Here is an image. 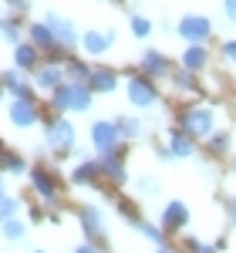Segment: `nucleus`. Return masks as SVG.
<instances>
[{"mask_svg":"<svg viewBox=\"0 0 236 253\" xmlns=\"http://www.w3.org/2000/svg\"><path fill=\"white\" fill-rule=\"evenodd\" d=\"M75 142H78V132L64 115L44 118V145L54 156H75Z\"/></svg>","mask_w":236,"mask_h":253,"instance_id":"nucleus-1","label":"nucleus"},{"mask_svg":"<svg viewBox=\"0 0 236 253\" xmlns=\"http://www.w3.org/2000/svg\"><path fill=\"white\" fill-rule=\"evenodd\" d=\"M179 128L189 138H209L216 132V112L209 105H189L179 112Z\"/></svg>","mask_w":236,"mask_h":253,"instance_id":"nucleus-2","label":"nucleus"},{"mask_svg":"<svg viewBox=\"0 0 236 253\" xmlns=\"http://www.w3.org/2000/svg\"><path fill=\"white\" fill-rule=\"evenodd\" d=\"M27 41L44 54V61H68V54H71V51H64L58 44L54 31H51L44 20H31V24H27Z\"/></svg>","mask_w":236,"mask_h":253,"instance_id":"nucleus-3","label":"nucleus"},{"mask_svg":"<svg viewBox=\"0 0 236 253\" xmlns=\"http://www.w3.org/2000/svg\"><path fill=\"white\" fill-rule=\"evenodd\" d=\"M44 24L54 31V38H58V44L64 47V51L81 47V31L75 27L71 17H64V14H58V10H47V14H44Z\"/></svg>","mask_w":236,"mask_h":253,"instance_id":"nucleus-4","label":"nucleus"},{"mask_svg":"<svg viewBox=\"0 0 236 253\" xmlns=\"http://www.w3.org/2000/svg\"><path fill=\"white\" fill-rule=\"evenodd\" d=\"M125 95H128V101L135 105V108H152L158 101V88L156 81L149 78V75H128V84H125Z\"/></svg>","mask_w":236,"mask_h":253,"instance_id":"nucleus-5","label":"nucleus"},{"mask_svg":"<svg viewBox=\"0 0 236 253\" xmlns=\"http://www.w3.org/2000/svg\"><path fill=\"white\" fill-rule=\"evenodd\" d=\"M176 34L186 44H206L209 34H213V20L202 17V14H186V17L176 24Z\"/></svg>","mask_w":236,"mask_h":253,"instance_id":"nucleus-6","label":"nucleus"},{"mask_svg":"<svg viewBox=\"0 0 236 253\" xmlns=\"http://www.w3.org/2000/svg\"><path fill=\"white\" fill-rule=\"evenodd\" d=\"M27 175H31L34 193H38L47 206H54V203L61 199V182H58V175L51 172V169H44V166H31V169H27Z\"/></svg>","mask_w":236,"mask_h":253,"instance_id":"nucleus-7","label":"nucleus"},{"mask_svg":"<svg viewBox=\"0 0 236 253\" xmlns=\"http://www.w3.org/2000/svg\"><path fill=\"white\" fill-rule=\"evenodd\" d=\"M7 118H10L14 128H34V125L40 122L38 98H14V101L7 105Z\"/></svg>","mask_w":236,"mask_h":253,"instance_id":"nucleus-8","label":"nucleus"},{"mask_svg":"<svg viewBox=\"0 0 236 253\" xmlns=\"http://www.w3.org/2000/svg\"><path fill=\"white\" fill-rule=\"evenodd\" d=\"M91 145L101 152H112V149H118L121 145V135H118V125L115 118H95L91 122Z\"/></svg>","mask_w":236,"mask_h":253,"instance_id":"nucleus-9","label":"nucleus"},{"mask_svg":"<svg viewBox=\"0 0 236 253\" xmlns=\"http://www.w3.org/2000/svg\"><path fill=\"white\" fill-rule=\"evenodd\" d=\"M31 81H34V88H40V91H54L58 84H64V61H40L38 68H34V75H31Z\"/></svg>","mask_w":236,"mask_h":253,"instance_id":"nucleus-10","label":"nucleus"},{"mask_svg":"<svg viewBox=\"0 0 236 253\" xmlns=\"http://www.w3.org/2000/svg\"><path fill=\"white\" fill-rule=\"evenodd\" d=\"M0 88L10 91L14 98H34V81H31L27 71H20V68H3L0 71Z\"/></svg>","mask_w":236,"mask_h":253,"instance_id":"nucleus-11","label":"nucleus"},{"mask_svg":"<svg viewBox=\"0 0 236 253\" xmlns=\"http://www.w3.org/2000/svg\"><path fill=\"white\" fill-rule=\"evenodd\" d=\"M78 223H81V230H84V236H88L91 243H98L101 236H105V213H101L95 203L78 206Z\"/></svg>","mask_w":236,"mask_h":253,"instance_id":"nucleus-12","label":"nucleus"},{"mask_svg":"<svg viewBox=\"0 0 236 253\" xmlns=\"http://www.w3.org/2000/svg\"><path fill=\"white\" fill-rule=\"evenodd\" d=\"M98 162H101V175L105 179H112L115 186L128 182V172H125V145H118L112 152H101Z\"/></svg>","mask_w":236,"mask_h":253,"instance_id":"nucleus-13","label":"nucleus"},{"mask_svg":"<svg viewBox=\"0 0 236 253\" xmlns=\"http://www.w3.org/2000/svg\"><path fill=\"white\" fill-rule=\"evenodd\" d=\"M88 88L95 95H112L118 88V71L108 64H91V75H88Z\"/></svg>","mask_w":236,"mask_h":253,"instance_id":"nucleus-14","label":"nucleus"},{"mask_svg":"<svg viewBox=\"0 0 236 253\" xmlns=\"http://www.w3.org/2000/svg\"><path fill=\"white\" fill-rule=\"evenodd\" d=\"M182 226H189V206H186L182 199H169V203L162 206V230H165V233H176Z\"/></svg>","mask_w":236,"mask_h":253,"instance_id":"nucleus-15","label":"nucleus"},{"mask_svg":"<svg viewBox=\"0 0 236 253\" xmlns=\"http://www.w3.org/2000/svg\"><path fill=\"white\" fill-rule=\"evenodd\" d=\"M115 38H118L115 31H84V34H81V47H84L91 58H101V54L115 44Z\"/></svg>","mask_w":236,"mask_h":253,"instance_id":"nucleus-16","label":"nucleus"},{"mask_svg":"<svg viewBox=\"0 0 236 253\" xmlns=\"http://www.w3.org/2000/svg\"><path fill=\"white\" fill-rule=\"evenodd\" d=\"M138 64H142V75H149L152 81H156V78H169V75H172L169 58H165L162 51H152V47L142 54V61H138Z\"/></svg>","mask_w":236,"mask_h":253,"instance_id":"nucleus-17","label":"nucleus"},{"mask_svg":"<svg viewBox=\"0 0 236 253\" xmlns=\"http://www.w3.org/2000/svg\"><path fill=\"white\" fill-rule=\"evenodd\" d=\"M40 61H44V54H40L31 41H20V44H14V68L27 71V75H34V68H38Z\"/></svg>","mask_w":236,"mask_h":253,"instance_id":"nucleus-18","label":"nucleus"},{"mask_svg":"<svg viewBox=\"0 0 236 253\" xmlns=\"http://www.w3.org/2000/svg\"><path fill=\"white\" fill-rule=\"evenodd\" d=\"M24 38V17H20L17 10H10V14H0V41L3 44H20Z\"/></svg>","mask_w":236,"mask_h":253,"instance_id":"nucleus-19","label":"nucleus"},{"mask_svg":"<svg viewBox=\"0 0 236 253\" xmlns=\"http://www.w3.org/2000/svg\"><path fill=\"white\" fill-rule=\"evenodd\" d=\"M165 149L172 152V159H193V156H196V138H189L182 128H176V132H169Z\"/></svg>","mask_w":236,"mask_h":253,"instance_id":"nucleus-20","label":"nucleus"},{"mask_svg":"<svg viewBox=\"0 0 236 253\" xmlns=\"http://www.w3.org/2000/svg\"><path fill=\"white\" fill-rule=\"evenodd\" d=\"M101 179V162L98 159H81L78 166L71 169V182L75 186H91V182H98Z\"/></svg>","mask_w":236,"mask_h":253,"instance_id":"nucleus-21","label":"nucleus"},{"mask_svg":"<svg viewBox=\"0 0 236 253\" xmlns=\"http://www.w3.org/2000/svg\"><path fill=\"white\" fill-rule=\"evenodd\" d=\"M206 64H209V51H206V44H186V51H182V68L193 71V75H199Z\"/></svg>","mask_w":236,"mask_h":253,"instance_id":"nucleus-22","label":"nucleus"},{"mask_svg":"<svg viewBox=\"0 0 236 253\" xmlns=\"http://www.w3.org/2000/svg\"><path fill=\"white\" fill-rule=\"evenodd\" d=\"M91 101H95V91L88 84H75L71 81V112H91Z\"/></svg>","mask_w":236,"mask_h":253,"instance_id":"nucleus-23","label":"nucleus"},{"mask_svg":"<svg viewBox=\"0 0 236 253\" xmlns=\"http://www.w3.org/2000/svg\"><path fill=\"white\" fill-rule=\"evenodd\" d=\"M88 75H91V64H84L78 58H68L64 61V78L75 81V84H88Z\"/></svg>","mask_w":236,"mask_h":253,"instance_id":"nucleus-24","label":"nucleus"},{"mask_svg":"<svg viewBox=\"0 0 236 253\" xmlns=\"http://www.w3.org/2000/svg\"><path fill=\"white\" fill-rule=\"evenodd\" d=\"M115 125H118V135L121 142H128V138H138L142 135V122L132 115H115Z\"/></svg>","mask_w":236,"mask_h":253,"instance_id":"nucleus-25","label":"nucleus"},{"mask_svg":"<svg viewBox=\"0 0 236 253\" xmlns=\"http://www.w3.org/2000/svg\"><path fill=\"white\" fill-rule=\"evenodd\" d=\"M0 172L20 175V172H27V162H24L17 152H0Z\"/></svg>","mask_w":236,"mask_h":253,"instance_id":"nucleus-26","label":"nucleus"},{"mask_svg":"<svg viewBox=\"0 0 236 253\" xmlns=\"http://www.w3.org/2000/svg\"><path fill=\"white\" fill-rule=\"evenodd\" d=\"M0 233L7 236V240H24V236H27V223H20L17 216L0 219Z\"/></svg>","mask_w":236,"mask_h":253,"instance_id":"nucleus-27","label":"nucleus"},{"mask_svg":"<svg viewBox=\"0 0 236 253\" xmlns=\"http://www.w3.org/2000/svg\"><path fill=\"white\" fill-rule=\"evenodd\" d=\"M132 226H135L138 233L142 236H149V240H152V243H158V247H162V240H165V230H158V226H152V223H149V219H132Z\"/></svg>","mask_w":236,"mask_h":253,"instance_id":"nucleus-28","label":"nucleus"},{"mask_svg":"<svg viewBox=\"0 0 236 253\" xmlns=\"http://www.w3.org/2000/svg\"><path fill=\"white\" fill-rule=\"evenodd\" d=\"M169 78H172V84H176L179 91H189V95H193V91H199V84H196V78H193V71H186V68H182V71H172Z\"/></svg>","mask_w":236,"mask_h":253,"instance_id":"nucleus-29","label":"nucleus"},{"mask_svg":"<svg viewBox=\"0 0 236 253\" xmlns=\"http://www.w3.org/2000/svg\"><path fill=\"white\" fill-rule=\"evenodd\" d=\"M128 27H132V34H135L138 41H145L152 34V20L142 17V14H132V17H128Z\"/></svg>","mask_w":236,"mask_h":253,"instance_id":"nucleus-30","label":"nucleus"},{"mask_svg":"<svg viewBox=\"0 0 236 253\" xmlns=\"http://www.w3.org/2000/svg\"><path fill=\"white\" fill-rule=\"evenodd\" d=\"M226 149H230V135H226V132H213V135H209V152H213V156H223Z\"/></svg>","mask_w":236,"mask_h":253,"instance_id":"nucleus-31","label":"nucleus"},{"mask_svg":"<svg viewBox=\"0 0 236 253\" xmlns=\"http://www.w3.org/2000/svg\"><path fill=\"white\" fill-rule=\"evenodd\" d=\"M17 213H20V203L3 193L0 196V219H10V216H17Z\"/></svg>","mask_w":236,"mask_h":253,"instance_id":"nucleus-32","label":"nucleus"},{"mask_svg":"<svg viewBox=\"0 0 236 253\" xmlns=\"http://www.w3.org/2000/svg\"><path fill=\"white\" fill-rule=\"evenodd\" d=\"M219 247H223V243H216V247H209V243H199L196 236H189V240H186V250H189V253H219Z\"/></svg>","mask_w":236,"mask_h":253,"instance_id":"nucleus-33","label":"nucleus"},{"mask_svg":"<svg viewBox=\"0 0 236 253\" xmlns=\"http://www.w3.org/2000/svg\"><path fill=\"white\" fill-rule=\"evenodd\" d=\"M223 58L230 64H236V41H223Z\"/></svg>","mask_w":236,"mask_h":253,"instance_id":"nucleus-34","label":"nucleus"},{"mask_svg":"<svg viewBox=\"0 0 236 253\" xmlns=\"http://www.w3.org/2000/svg\"><path fill=\"white\" fill-rule=\"evenodd\" d=\"M223 17L230 24H236V0H223Z\"/></svg>","mask_w":236,"mask_h":253,"instance_id":"nucleus-35","label":"nucleus"},{"mask_svg":"<svg viewBox=\"0 0 236 253\" xmlns=\"http://www.w3.org/2000/svg\"><path fill=\"white\" fill-rule=\"evenodd\" d=\"M156 189H158L156 179H138V193H156Z\"/></svg>","mask_w":236,"mask_h":253,"instance_id":"nucleus-36","label":"nucleus"},{"mask_svg":"<svg viewBox=\"0 0 236 253\" xmlns=\"http://www.w3.org/2000/svg\"><path fill=\"white\" fill-rule=\"evenodd\" d=\"M226 213H230V226H236V196L226 199Z\"/></svg>","mask_w":236,"mask_h":253,"instance_id":"nucleus-37","label":"nucleus"},{"mask_svg":"<svg viewBox=\"0 0 236 253\" xmlns=\"http://www.w3.org/2000/svg\"><path fill=\"white\" fill-rule=\"evenodd\" d=\"M75 253H98V247L88 240V243H78V247H75Z\"/></svg>","mask_w":236,"mask_h":253,"instance_id":"nucleus-38","label":"nucleus"},{"mask_svg":"<svg viewBox=\"0 0 236 253\" xmlns=\"http://www.w3.org/2000/svg\"><path fill=\"white\" fill-rule=\"evenodd\" d=\"M3 3H7L10 10H24V7H27V0H3Z\"/></svg>","mask_w":236,"mask_h":253,"instance_id":"nucleus-39","label":"nucleus"},{"mask_svg":"<svg viewBox=\"0 0 236 253\" xmlns=\"http://www.w3.org/2000/svg\"><path fill=\"white\" fill-rule=\"evenodd\" d=\"M156 253H172V250H169V247H158V250Z\"/></svg>","mask_w":236,"mask_h":253,"instance_id":"nucleus-40","label":"nucleus"},{"mask_svg":"<svg viewBox=\"0 0 236 253\" xmlns=\"http://www.w3.org/2000/svg\"><path fill=\"white\" fill-rule=\"evenodd\" d=\"M3 193H7V189H3V175H0V196H3Z\"/></svg>","mask_w":236,"mask_h":253,"instance_id":"nucleus-41","label":"nucleus"},{"mask_svg":"<svg viewBox=\"0 0 236 253\" xmlns=\"http://www.w3.org/2000/svg\"><path fill=\"white\" fill-rule=\"evenodd\" d=\"M233 172H236V159H233Z\"/></svg>","mask_w":236,"mask_h":253,"instance_id":"nucleus-42","label":"nucleus"},{"mask_svg":"<svg viewBox=\"0 0 236 253\" xmlns=\"http://www.w3.org/2000/svg\"><path fill=\"white\" fill-rule=\"evenodd\" d=\"M31 253H44V250H31Z\"/></svg>","mask_w":236,"mask_h":253,"instance_id":"nucleus-43","label":"nucleus"}]
</instances>
